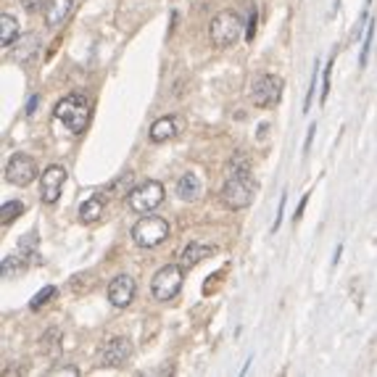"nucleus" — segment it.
Here are the masks:
<instances>
[{"label": "nucleus", "instance_id": "31", "mask_svg": "<svg viewBox=\"0 0 377 377\" xmlns=\"http://www.w3.org/2000/svg\"><path fill=\"white\" fill-rule=\"evenodd\" d=\"M314 129H317V127H314V124H312V127H309V135H306V146H304V156H306V153H309V148H312V140H314Z\"/></svg>", "mask_w": 377, "mask_h": 377}, {"label": "nucleus", "instance_id": "25", "mask_svg": "<svg viewBox=\"0 0 377 377\" xmlns=\"http://www.w3.org/2000/svg\"><path fill=\"white\" fill-rule=\"evenodd\" d=\"M317 74H319V61L314 64V69H312V84H309V92H306V101H304V114L309 111V103H312V95H314V90H317Z\"/></svg>", "mask_w": 377, "mask_h": 377}, {"label": "nucleus", "instance_id": "18", "mask_svg": "<svg viewBox=\"0 0 377 377\" xmlns=\"http://www.w3.org/2000/svg\"><path fill=\"white\" fill-rule=\"evenodd\" d=\"M16 37H18V21L11 13H3L0 16V45L11 48L16 43Z\"/></svg>", "mask_w": 377, "mask_h": 377}, {"label": "nucleus", "instance_id": "20", "mask_svg": "<svg viewBox=\"0 0 377 377\" xmlns=\"http://www.w3.org/2000/svg\"><path fill=\"white\" fill-rule=\"evenodd\" d=\"M27 261L29 258H24L21 253H16V256H6L3 258V277H13V275H18V272H24Z\"/></svg>", "mask_w": 377, "mask_h": 377}, {"label": "nucleus", "instance_id": "29", "mask_svg": "<svg viewBox=\"0 0 377 377\" xmlns=\"http://www.w3.org/2000/svg\"><path fill=\"white\" fill-rule=\"evenodd\" d=\"M37 103H40V98H37V95H32V98H29V101H27V116H35Z\"/></svg>", "mask_w": 377, "mask_h": 377}, {"label": "nucleus", "instance_id": "9", "mask_svg": "<svg viewBox=\"0 0 377 377\" xmlns=\"http://www.w3.org/2000/svg\"><path fill=\"white\" fill-rule=\"evenodd\" d=\"M64 182H66V169L64 166H48L45 172L40 175V198L43 203H55L61 198V190H64Z\"/></svg>", "mask_w": 377, "mask_h": 377}, {"label": "nucleus", "instance_id": "8", "mask_svg": "<svg viewBox=\"0 0 377 377\" xmlns=\"http://www.w3.org/2000/svg\"><path fill=\"white\" fill-rule=\"evenodd\" d=\"M37 177V164L35 158L27 153H13L6 164V182L16 185V187H27L35 182Z\"/></svg>", "mask_w": 377, "mask_h": 377}, {"label": "nucleus", "instance_id": "12", "mask_svg": "<svg viewBox=\"0 0 377 377\" xmlns=\"http://www.w3.org/2000/svg\"><path fill=\"white\" fill-rule=\"evenodd\" d=\"M111 195L103 190V193H95L90 195L87 201L80 206V219L84 222V224H90V222H98L106 214V203H109Z\"/></svg>", "mask_w": 377, "mask_h": 377}, {"label": "nucleus", "instance_id": "16", "mask_svg": "<svg viewBox=\"0 0 377 377\" xmlns=\"http://www.w3.org/2000/svg\"><path fill=\"white\" fill-rule=\"evenodd\" d=\"M201 190H203V182L195 172H187V175H182L177 180V198H182V201H198Z\"/></svg>", "mask_w": 377, "mask_h": 377}, {"label": "nucleus", "instance_id": "23", "mask_svg": "<svg viewBox=\"0 0 377 377\" xmlns=\"http://www.w3.org/2000/svg\"><path fill=\"white\" fill-rule=\"evenodd\" d=\"M55 295V285H45L40 293H35V298L29 301V309H40V306H45L50 298Z\"/></svg>", "mask_w": 377, "mask_h": 377}, {"label": "nucleus", "instance_id": "3", "mask_svg": "<svg viewBox=\"0 0 377 377\" xmlns=\"http://www.w3.org/2000/svg\"><path fill=\"white\" fill-rule=\"evenodd\" d=\"M240 35H243V18L232 9L219 11L209 24V37L214 48H232L240 40Z\"/></svg>", "mask_w": 377, "mask_h": 377}, {"label": "nucleus", "instance_id": "6", "mask_svg": "<svg viewBox=\"0 0 377 377\" xmlns=\"http://www.w3.org/2000/svg\"><path fill=\"white\" fill-rule=\"evenodd\" d=\"M182 283H185V272L180 264H166V267H161L153 275V280H151V295L156 298V301H172L180 290H182Z\"/></svg>", "mask_w": 377, "mask_h": 377}, {"label": "nucleus", "instance_id": "22", "mask_svg": "<svg viewBox=\"0 0 377 377\" xmlns=\"http://www.w3.org/2000/svg\"><path fill=\"white\" fill-rule=\"evenodd\" d=\"M372 37H375V16L367 18V35H364V48H361V55H359V66L364 69L369 61V50H372Z\"/></svg>", "mask_w": 377, "mask_h": 377}, {"label": "nucleus", "instance_id": "26", "mask_svg": "<svg viewBox=\"0 0 377 377\" xmlns=\"http://www.w3.org/2000/svg\"><path fill=\"white\" fill-rule=\"evenodd\" d=\"M330 72H332V58L327 61V69H324V80H322V95H319V101H327V95H330Z\"/></svg>", "mask_w": 377, "mask_h": 377}, {"label": "nucleus", "instance_id": "14", "mask_svg": "<svg viewBox=\"0 0 377 377\" xmlns=\"http://www.w3.org/2000/svg\"><path fill=\"white\" fill-rule=\"evenodd\" d=\"M217 253V246L214 243H203V240H190L187 246L182 248V264L185 267H193V264H198V261H203V258H209Z\"/></svg>", "mask_w": 377, "mask_h": 377}, {"label": "nucleus", "instance_id": "21", "mask_svg": "<svg viewBox=\"0 0 377 377\" xmlns=\"http://www.w3.org/2000/svg\"><path fill=\"white\" fill-rule=\"evenodd\" d=\"M132 172H127L124 177H119V180H114V182L106 187V193L109 195H129V190H132Z\"/></svg>", "mask_w": 377, "mask_h": 377}, {"label": "nucleus", "instance_id": "33", "mask_svg": "<svg viewBox=\"0 0 377 377\" xmlns=\"http://www.w3.org/2000/svg\"><path fill=\"white\" fill-rule=\"evenodd\" d=\"M256 35V11H253V16H251V24H248V40H253Z\"/></svg>", "mask_w": 377, "mask_h": 377}, {"label": "nucleus", "instance_id": "2", "mask_svg": "<svg viewBox=\"0 0 377 377\" xmlns=\"http://www.w3.org/2000/svg\"><path fill=\"white\" fill-rule=\"evenodd\" d=\"M53 116L61 121L69 132H74V135H82L84 129H87V124H90V119H92L90 95H87V92H80V90L64 95L61 101L55 103Z\"/></svg>", "mask_w": 377, "mask_h": 377}, {"label": "nucleus", "instance_id": "27", "mask_svg": "<svg viewBox=\"0 0 377 377\" xmlns=\"http://www.w3.org/2000/svg\"><path fill=\"white\" fill-rule=\"evenodd\" d=\"M285 193L280 195V206H277V217H275V224H272V230H280V224H283V217H285Z\"/></svg>", "mask_w": 377, "mask_h": 377}, {"label": "nucleus", "instance_id": "1", "mask_svg": "<svg viewBox=\"0 0 377 377\" xmlns=\"http://www.w3.org/2000/svg\"><path fill=\"white\" fill-rule=\"evenodd\" d=\"M258 193V182L256 177L251 175L248 161L243 156V151H238L230 161V177L222 187V203L232 209V212H240V209H248L253 198Z\"/></svg>", "mask_w": 377, "mask_h": 377}, {"label": "nucleus", "instance_id": "4", "mask_svg": "<svg viewBox=\"0 0 377 377\" xmlns=\"http://www.w3.org/2000/svg\"><path fill=\"white\" fill-rule=\"evenodd\" d=\"M164 182H158V180H143L140 185H135L127 195V206L132 209L135 214H148L153 212L156 206H161L164 201Z\"/></svg>", "mask_w": 377, "mask_h": 377}, {"label": "nucleus", "instance_id": "13", "mask_svg": "<svg viewBox=\"0 0 377 377\" xmlns=\"http://www.w3.org/2000/svg\"><path fill=\"white\" fill-rule=\"evenodd\" d=\"M180 132V119L177 116H164V119H156L148 129V138L151 143H166V140L177 138Z\"/></svg>", "mask_w": 377, "mask_h": 377}, {"label": "nucleus", "instance_id": "7", "mask_svg": "<svg viewBox=\"0 0 377 377\" xmlns=\"http://www.w3.org/2000/svg\"><path fill=\"white\" fill-rule=\"evenodd\" d=\"M283 80L277 74H261L253 87H251V103L256 109H269V106H277L280 98H283Z\"/></svg>", "mask_w": 377, "mask_h": 377}, {"label": "nucleus", "instance_id": "17", "mask_svg": "<svg viewBox=\"0 0 377 377\" xmlns=\"http://www.w3.org/2000/svg\"><path fill=\"white\" fill-rule=\"evenodd\" d=\"M37 48H40V37H37L35 32L18 35L16 43H13V58H16L18 64H24V61H29V58L37 53Z\"/></svg>", "mask_w": 377, "mask_h": 377}, {"label": "nucleus", "instance_id": "11", "mask_svg": "<svg viewBox=\"0 0 377 377\" xmlns=\"http://www.w3.org/2000/svg\"><path fill=\"white\" fill-rule=\"evenodd\" d=\"M132 356V343L127 338H111L101 349V361L106 367H121Z\"/></svg>", "mask_w": 377, "mask_h": 377}, {"label": "nucleus", "instance_id": "15", "mask_svg": "<svg viewBox=\"0 0 377 377\" xmlns=\"http://www.w3.org/2000/svg\"><path fill=\"white\" fill-rule=\"evenodd\" d=\"M74 11V0H50L45 11V24L50 29H58L66 18L72 16Z\"/></svg>", "mask_w": 377, "mask_h": 377}, {"label": "nucleus", "instance_id": "10", "mask_svg": "<svg viewBox=\"0 0 377 377\" xmlns=\"http://www.w3.org/2000/svg\"><path fill=\"white\" fill-rule=\"evenodd\" d=\"M135 298V280L129 275H116L109 283V301L116 309H127Z\"/></svg>", "mask_w": 377, "mask_h": 377}, {"label": "nucleus", "instance_id": "24", "mask_svg": "<svg viewBox=\"0 0 377 377\" xmlns=\"http://www.w3.org/2000/svg\"><path fill=\"white\" fill-rule=\"evenodd\" d=\"M35 243H37L35 232H27V235L21 238V243H18V253L24 258H32L35 256Z\"/></svg>", "mask_w": 377, "mask_h": 377}, {"label": "nucleus", "instance_id": "28", "mask_svg": "<svg viewBox=\"0 0 377 377\" xmlns=\"http://www.w3.org/2000/svg\"><path fill=\"white\" fill-rule=\"evenodd\" d=\"M21 6L27 11H37V9H48V0H21Z\"/></svg>", "mask_w": 377, "mask_h": 377}, {"label": "nucleus", "instance_id": "5", "mask_svg": "<svg viewBox=\"0 0 377 377\" xmlns=\"http://www.w3.org/2000/svg\"><path fill=\"white\" fill-rule=\"evenodd\" d=\"M169 238V222L164 217H143L132 224V240L140 248H156Z\"/></svg>", "mask_w": 377, "mask_h": 377}, {"label": "nucleus", "instance_id": "19", "mask_svg": "<svg viewBox=\"0 0 377 377\" xmlns=\"http://www.w3.org/2000/svg\"><path fill=\"white\" fill-rule=\"evenodd\" d=\"M24 214V203L21 201H6L3 203V209H0V222L3 224H11L13 219H18Z\"/></svg>", "mask_w": 377, "mask_h": 377}, {"label": "nucleus", "instance_id": "32", "mask_svg": "<svg viewBox=\"0 0 377 377\" xmlns=\"http://www.w3.org/2000/svg\"><path fill=\"white\" fill-rule=\"evenodd\" d=\"M50 375H80V372H77L74 367H64V369H53Z\"/></svg>", "mask_w": 377, "mask_h": 377}, {"label": "nucleus", "instance_id": "30", "mask_svg": "<svg viewBox=\"0 0 377 377\" xmlns=\"http://www.w3.org/2000/svg\"><path fill=\"white\" fill-rule=\"evenodd\" d=\"M306 203H309V193H306L304 198H301V203H298V209H295V219H301V214H304Z\"/></svg>", "mask_w": 377, "mask_h": 377}]
</instances>
